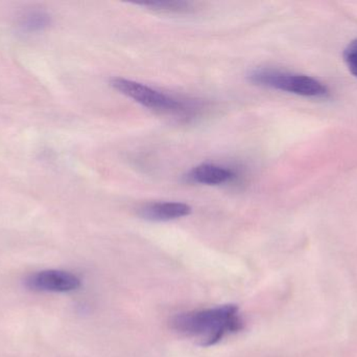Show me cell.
I'll return each mask as SVG.
<instances>
[{
    "label": "cell",
    "instance_id": "cell-3",
    "mask_svg": "<svg viewBox=\"0 0 357 357\" xmlns=\"http://www.w3.org/2000/svg\"><path fill=\"white\" fill-rule=\"evenodd\" d=\"M110 85L119 94L157 112L182 115L190 110L182 101L133 80L111 78Z\"/></svg>",
    "mask_w": 357,
    "mask_h": 357
},
{
    "label": "cell",
    "instance_id": "cell-8",
    "mask_svg": "<svg viewBox=\"0 0 357 357\" xmlns=\"http://www.w3.org/2000/svg\"><path fill=\"white\" fill-rule=\"evenodd\" d=\"M139 6L148 8L149 10H155V12L167 13V14H173V13H188L195 10V6L191 2L186 1H154L144 2Z\"/></svg>",
    "mask_w": 357,
    "mask_h": 357
},
{
    "label": "cell",
    "instance_id": "cell-2",
    "mask_svg": "<svg viewBox=\"0 0 357 357\" xmlns=\"http://www.w3.org/2000/svg\"><path fill=\"white\" fill-rule=\"evenodd\" d=\"M248 79L255 85L307 98H327L331 94L328 87L314 78L278 69L255 68L250 71Z\"/></svg>",
    "mask_w": 357,
    "mask_h": 357
},
{
    "label": "cell",
    "instance_id": "cell-6",
    "mask_svg": "<svg viewBox=\"0 0 357 357\" xmlns=\"http://www.w3.org/2000/svg\"><path fill=\"white\" fill-rule=\"evenodd\" d=\"M236 173L230 168L214 163H202L192 168L185 178L191 184H205V186H220L230 184L236 178Z\"/></svg>",
    "mask_w": 357,
    "mask_h": 357
},
{
    "label": "cell",
    "instance_id": "cell-1",
    "mask_svg": "<svg viewBox=\"0 0 357 357\" xmlns=\"http://www.w3.org/2000/svg\"><path fill=\"white\" fill-rule=\"evenodd\" d=\"M169 324L178 333L201 337L199 344L203 347L215 345L228 333L245 328V322L238 316V307L233 304L176 314Z\"/></svg>",
    "mask_w": 357,
    "mask_h": 357
},
{
    "label": "cell",
    "instance_id": "cell-4",
    "mask_svg": "<svg viewBox=\"0 0 357 357\" xmlns=\"http://www.w3.org/2000/svg\"><path fill=\"white\" fill-rule=\"evenodd\" d=\"M29 289L50 293H68L81 286V280L75 275L64 270H43L31 275L26 280Z\"/></svg>",
    "mask_w": 357,
    "mask_h": 357
},
{
    "label": "cell",
    "instance_id": "cell-7",
    "mask_svg": "<svg viewBox=\"0 0 357 357\" xmlns=\"http://www.w3.org/2000/svg\"><path fill=\"white\" fill-rule=\"evenodd\" d=\"M52 17L47 10L42 8H31L25 10L17 20V27L21 33L39 34L43 33L52 25Z\"/></svg>",
    "mask_w": 357,
    "mask_h": 357
},
{
    "label": "cell",
    "instance_id": "cell-9",
    "mask_svg": "<svg viewBox=\"0 0 357 357\" xmlns=\"http://www.w3.org/2000/svg\"><path fill=\"white\" fill-rule=\"evenodd\" d=\"M344 59L349 71L357 78V39L350 42L344 52Z\"/></svg>",
    "mask_w": 357,
    "mask_h": 357
},
{
    "label": "cell",
    "instance_id": "cell-5",
    "mask_svg": "<svg viewBox=\"0 0 357 357\" xmlns=\"http://www.w3.org/2000/svg\"><path fill=\"white\" fill-rule=\"evenodd\" d=\"M192 209L190 205L177 201L152 203L144 205L138 210V216L149 221L165 222L180 219L190 215Z\"/></svg>",
    "mask_w": 357,
    "mask_h": 357
}]
</instances>
